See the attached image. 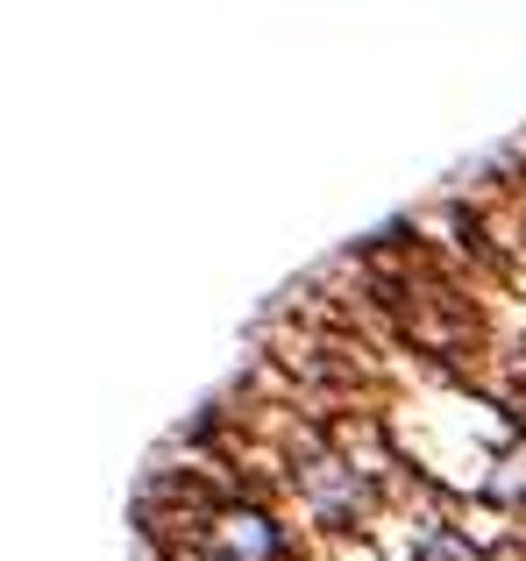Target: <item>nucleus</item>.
<instances>
[{"label":"nucleus","mask_w":526,"mask_h":561,"mask_svg":"<svg viewBox=\"0 0 526 561\" xmlns=\"http://www.w3.org/2000/svg\"><path fill=\"white\" fill-rule=\"evenodd\" d=\"M199 561H277V526L263 512H221L199 526Z\"/></svg>","instance_id":"1"},{"label":"nucleus","mask_w":526,"mask_h":561,"mask_svg":"<svg viewBox=\"0 0 526 561\" xmlns=\"http://www.w3.org/2000/svg\"><path fill=\"white\" fill-rule=\"evenodd\" d=\"M299 491L313 497V512H328V519L363 512V477L348 462H334V455H306L299 462Z\"/></svg>","instance_id":"2"},{"label":"nucleus","mask_w":526,"mask_h":561,"mask_svg":"<svg viewBox=\"0 0 526 561\" xmlns=\"http://www.w3.org/2000/svg\"><path fill=\"white\" fill-rule=\"evenodd\" d=\"M420 561H484V554H470V548H462L456 534H434V540H427V554H420Z\"/></svg>","instance_id":"3"}]
</instances>
